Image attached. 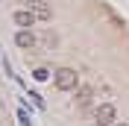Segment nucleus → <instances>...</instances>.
<instances>
[{"instance_id": "f257e3e1", "label": "nucleus", "mask_w": 129, "mask_h": 126, "mask_svg": "<svg viewBox=\"0 0 129 126\" xmlns=\"http://www.w3.org/2000/svg\"><path fill=\"white\" fill-rule=\"evenodd\" d=\"M53 82H56L59 91H76V88H79V76H76V71H71V68H59V71L53 73Z\"/></svg>"}, {"instance_id": "f03ea898", "label": "nucleus", "mask_w": 129, "mask_h": 126, "mask_svg": "<svg viewBox=\"0 0 129 126\" xmlns=\"http://www.w3.org/2000/svg\"><path fill=\"white\" fill-rule=\"evenodd\" d=\"M94 120H97V126H114L117 123V109H114L112 103H103L94 111Z\"/></svg>"}, {"instance_id": "7ed1b4c3", "label": "nucleus", "mask_w": 129, "mask_h": 126, "mask_svg": "<svg viewBox=\"0 0 129 126\" xmlns=\"http://www.w3.org/2000/svg\"><path fill=\"white\" fill-rule=\"evenodd\" d=\"M29 9H32V15L38 18V21H50V18H53V9H50V3H44V0H29Z\"/></svg>"}, {"instance_id": "20e7f679", "label": "nucleus", "mask_w": 129, "mask_h": 126, "mask_svg": "<svg viewBox=\"0 0 129 126\" xmlns=\"http://www.w3.org/2000/svg\"><path fill=\"white\" fill-rule=\"evenodd\" d=\"M32 21H35V15H32V12H26V9H18V12H15V24L21 26V29H26Z\"/></svg>"}, {"instance_id": "39448f33", "label": "nucleus", "mask_w": 129, "mask_h": 126, "mask_svg": "<svg viewBox=\"0 0 129 126\" xmlns=\"http://www.w3.org/2000/svg\"><path fill=\"white\" fill-rule=\"evenodd\" d=\"M15 44H18V47H32V44H35V35H32V32H24V29H21V32L15 35Z\"/></svg>"}, {"instance_id": "423d86ee", "label": "nucleus", "mask_w": 129, "mask_h": 126, "mask_svg": "<svg viewBox=\"0 0 129 126\" xmlns=\"http://www.w3.org/2000/svg\"><path fill=\"white\" fill-rule=\"evenodd\" d=\"M91 97H94V88H91V85H82L76 100H79V106H88V103H91Z\"/></svg>"}, {"instance_id": "0eeeda50", "label": "nucleus", "mask_w": 129, "mask_h": 126, "mask_svg": "<svg viewBox=\"0 0 129 126\" xmlns=\"http://www.w3.org/2000/svg\"><path fill=\"white\" fill-rule=\"evenodd\" d=\"M32 76L38 79V82H47V79H50V71H47V68H35V73H32Z\"/></svg>"}, {"instance_id": "6e6552de", "label": "nucleus", "mask_w": 129, "mask_h": 126, "mask_svg": "<svg viewBox=\"0 0 129 126\" xmlns=\"http://www.w3.org/2000/svg\"><path fill=\"white\" fill-rule=\"evenodd\" d=\"M114 126H129V123H114Z\"/></svg>"}]
</instances>
